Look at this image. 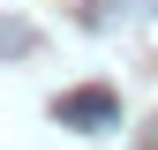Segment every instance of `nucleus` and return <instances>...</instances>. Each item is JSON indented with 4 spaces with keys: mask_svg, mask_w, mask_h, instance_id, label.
Listing matches in <instances>:
<instances>
[{
    "mask_svg": "<svg viewBox=\"0 0 158 150\" xmlns=\"http://www.w3.org/2000/svg\"><path fill=\"white\" fill-rule=\"evenodd\" d=\"M53 120H60V128H75V135H106V128H121V98H113L106 83L60 90V98H53Z\"/></svg>",
    "mask_w": 158,
    "mask_h": 150,
    "instance_id": "nucleus-1",
    "label": "nucleus"
},
{
    "mask_svg": "<svg viewBox=\"0 0 158 150\" xmlns=\"http://www.w3.org/2000/svg\"><path fill=\"white\" fill-rule=\"evenodd\" d=\"M151 150H158V135H151Z\"/></svg>",
    "mask_w": 158,
    "mask_h": 150,
    "instance_id": "nucleus-2",
    "label": "nucleus"
}]
</instances>
